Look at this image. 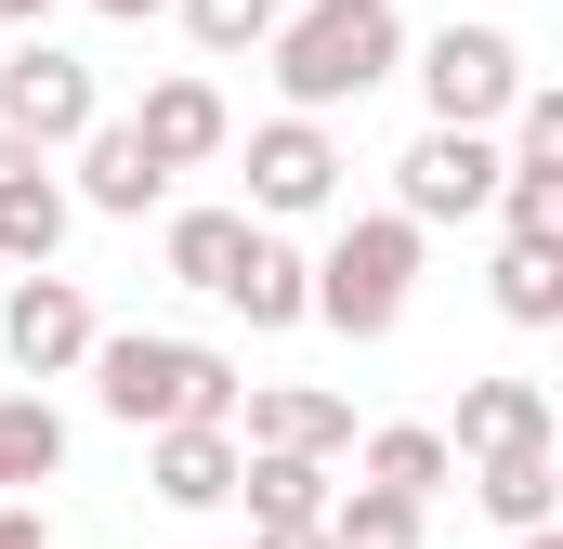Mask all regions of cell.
I'll return each instance as SVG.
<instances>
[{
    "label": "cell",
    "instance_id": "obj_29",
    "mask_svg": "<svg viewBox=\"0 0 563 549\" xmlns=\"http://www.w3.org/2000/svg\"><path fill=\"white\" fill-rule=\"evenodd\" d=\"M511 549H563V524H551V537H511Z\"/></svg>",
    "mask_w": 563,
    "mask_h": 549
},
{
    "label": "cell",
    "instance_id": "obj_28",
    "mask_svg": "<svg viewBox=\"0 0 563 549\" xmlns=\"http://www.w3.org/2000/svg\"><path fill=\"white\" fill-rule=\"evenodd\" d=\"M250 549H328V537H314V524H301V537H250Z\"/></svg>",
    "mask_w": 563,
    "mask_h": 549
},
{
    "label": "cell",
    "instance_id": "obj_15",
    "mask_svg": "<svg viewBox=\"0 0 563 549\" xmlns=\"http://www.w3.org/2000/svg\"><path fill=\"white\" fill-rule=\"evenodd\" d=\"M250 210H170V236H157V262H170V288H197V301H223L236 288V262H250Z\"/></svg>",
    "mask_w": 563,
    "mask_h": 549
},
{
    "label": "cell",
    "instance_id": "obj_14",
    "mask_svg": "<svg viewBox=\"0 0 563 549\" xmlns=\"http://www.w3.org/2000/svg\"><path fill=\"white\" fill-rule=\"evenodd\" d=\"M472 497H485V524H498V537H551V511H563V458H551V445L472 458Z\"/></svg>",
    "mask_w": 563,
    "mask_h": 549
},
{
    "label": "cell",
    "instance_id": "obj_11",
    "mask_svg": "<svg viewBox=\"0 0 563 549\" xmlns=\"http://www.w3.org/2000/svg\"><path fill=\"white\" fill-rule=\"evenodd\" d=\"M66 183H53V157H26V144H0V262L13 274H53V249H66Z\"/></svg>",
    "mask_w": 563,
    "mask_h": 549
},
{
    "label": "cell",
    "instance_id": "obj_23",
    "mask_svg": "<svg viewBox=\"0 0 563 549\" xmlns=\"http://www.w3.org/2000/svg\"><path fill=\"white\" fill-rule=\"evenodd\" d=\"M485 301L511 314V327H563V249H498V274H485Z\"/></svg>",
    "mask_w": 563,
    "mask_h": 549
},
{
    "label": "cell",
    "instance_id": "obj_21",
    "mask_svg": "<svg viewBox=\"0 0 563 549\" xmlns=\"http://www.w3.org/2000/svg\"><path fill=\"white\" fill-rule=\"evenodd\" d=\"M498 223L525 249H563V157H498Z\"/></svg>",
    "mask_w": 563,
    "mask_h": 549
},
{
    "label": "cell",
    "instance_id": "obj_3",
    "mask_svg": "<svg viewBox=\"0 0 563 549\" xmlns=\"http://www.w3.org/2000/svg\"><path fill=\"white\" fill-rule=\"evenodd\" d=\"M407 288H420V223L354 210V223L314 249V327H341V340H394V327H407Z\"/></svg>",
    "mask_w": 563,
    "mask_h": 549
},
{
    "label": "cell",
    "instance_id": "obj_19",
    "mask_svg": "<svg viewBox=\"0 0 563 549\" xmlns=\"http://www.w3.org/2000/svg\"><path fill=\"white\" fill-rule=\"evenodd\" d=\"M250 327H301L314 314V262L288 249V236H250V262H236V288H223Z\"/></svg>",
    "mask_w": 563,
    "mask_h": 549
},
{
    "label": "cell",
    "instance_id": "obj_13",
    "mask_svg": "<svg viewBox=\"0 0 563 549\" xmlns=\"http://www.w3.org/2000/svg\"><path fill=\"white\" fill-rule=\"evenodd\" d=\"M144 484H157V511H223L236 497V432H144Z\"/></svg>",
    "mask_w": 563,
    "mask_h": 549
},
{
    "label": "cell",
    "instance_id": "obj_24",
    "mask_svg": "<svg viewBox=\"0 0 563 549\" xmlns=\"http://www.w3.org/2000/svg\"><path fill=\"white\" fill-rule=\"evenodd\" d=\"M170 13H184V40H197L210 66H236V53H263V40L288 26V0H170Z\"/></svg>",
    "mask_w": 563,
    "mask_h": 549
},
{
    "label": "cell",
    "instance_id": "obj_27",
    "mask_svg": "<svg viewBox=\"0 0 563 549\" xmlns=\"http://www.w3.org/2000/svg\"><path fill=\"white\" fill-rule=\"evenodd\" d=\"M40 13H53V0H0V26H40Z\"/></svg>",
    "mask_w": 563,
    "mask_h": 549
},
{
    "label": "cell",
    "instance_id": "obj_20",
    "mask_svg": "<svg viewBox=\"0 0 563 549\" xmlns=\"http://www.w3.org/2000/svg\"><path fill=\"white\" fill-rule=\"evenodd\" d=\"M53 471H66V418L40 406V393H0V497H26Z\"/></svg>",
    "mask_w": 563,
    "mask_h": 549
},
{
    "label": "cell",
    "instance_id": "obj_10",
    "mask_svg": "<svg viewBox=\"0 0 563 549\" xmlns=\"http://www.w3.org/2000/svg\"><path fill=\"white\" fill-rule=\"evenodd\" d=\"M66 157H79V183H66V210H106V223H144V210L170 197V170L144 157V132H132V119H92V132L66 144Z\"/></svg>",
    "mask_w": 563,
    "mask_h": 549
},
{
    "label": "cell",
    "instance_id": "obj_25",
    "mask_svg": "<svg viewBox=\"0 0 563 549\" xmlns=\"http://www.w3.org/2000/svg\"><path fill=\"white\" fill-rule=\"evenodd\" d=\"M0 549H53V511L40 497H0Z\"/></svg>",
    "mask_w": 563,
    "mask_h": 549
},
{
    "label": "cell",
    "instance_id": "obj_5",
    "mask_svg": "<svg viewBox=\"0 0 563 549\" xmlns=\"http://www.w3.org/2000/svg\"><path fill=\"white\" fill-rule=\"evenodd\" d=\"M92 119H106V92H92V66H79L66 40H26V53L0 66V144H26V157H66Z\"/></svg>",
    "mask_w": 563,
    "mask_h": 549
},
{
    "label": "cell",
    "instance_id": "obj_2",
    "mask_svg": "<svg viewBox=\"0 0 563 549\" xmlns=\"http://www.w3.org/2000/svg\"><path fill=\"white\" fill-rule=\"evenodd\" d=\"M263 53H276L288 119H328V105H367V92L407 66V13H394V0H301Z\"/></svg>",
    "mask_w": 563,
    "mask_h": 549
},
{
    "label": "cell",
    "instance_id": "obj_9",
    "mask_svg": "<svg viewBox=\"0 0 563 549\" xmlns=\"http://www.w3.org/2000/svg\"><path fill=\"white\" fill-rule=\"evenodd\" d=\"M236 445L250 458H354V393H314V380H250L236 393Z\"/></svg>",
    "mask_w": 563,
    "mask_h": 549
},
{
    "label": "cell",
    "instance_id": "obj_1",
    "mask_svg": "<svg viewBox=\"0 0 563 549\" xmlns=\"http://www.w3.org/2000/svg\"><path fill=\"white\" fill-rule=\"evenodd\" d=\"M236 354L210 340H170V327H132V340H92V406L119 432H236Z\"/></svg>",
    "mask_w": 563,
    "mask_h": 549
},
{
    "label": "cell",
    "instance_id": "obj_18",
    "mask_svg": "<svg viewBox=\"0 0 563 549\" xmlns=\"http://www.w3.org/2000/svg\"><path fill=\"white\" fill-rule=\"evenodd\" d=\"M354 471H367V484H380V497H407V511H432V497H445V471H459V458H445V432H432V418H380V432H367V445H354Z\"/></svg>",
    "mask_w": 563,
    "mask_h": 549
},
{
    "label": "cell",
    "instance_id": "obj_4",
    "mask_svg": "<svg viewBox=\"0 0 563 549\" xmlns=\"http://www.w3.org/2000/svg\"><path fill=\"white\" fill-rule=\"evenodd\" d=\"M407 53H420V105H432V132H498V119H511V92H525L511 26H432V40H407Z\"/></svg>",
    "mask_w": 563,
    "mask_h": 549
},
{
    "label": "cell",
    "instance_id": "obj_26",
    "mask_svg": "<svg viewBox=\"0 0 563 549\" xmlns=\"http://www.w3.org/2000/svg\"><path fill=\"white\" fill-rule=\"evenodd\" d=\"M92 13H106V26H144V13H170V0H92Z\"/></svg>",
    "mask_w": 563,
    "mask_h": 549
},
{
    "label": "cell",
    "instance_id": "obj_6",
    "mask_svg": "<svg viewBox=\"0 0 563 549\" xmlns=\"http://www.w3.org/2000/svg\"><path fill=\"white\" fill-rule=\"evenodd\" d=\"M498 210V132H420L394 157V223H485Z\"/></svg>",
    "mask_w": 563,
    "mask_h": 549
},
{
    "label": "cell",
    "instance_id": "obj_22",
    "mask_svg": "<svg viewBox=\"0 0 563 549\" xmlns=\"http://www.w3.org/2000/svg\"><path fill=\"white\" fill-rule=\"evenodd\" d=\"M420 524H432V511H407V497H380V484H341L314 537H328V549H420Z\"/></svg>",
    "mask_w": 563,
    "mask_h": 549
},
{
    "label": "cell",
    "instance_id": "obj_7",
    "mask_svg": "<svg viewBox=\"0 0 563 549\" xmlns=\"http://www.w3.org/2000/svg\"><path fill=\"white\" fill-rule=\"evenodd\" d=\"M341 197V144H328V119H263L250 132V223L276 236V223H314Z\"/></svg>",
    "mask_w": 563,
    "mask_h": 549
},
{
    "label": "cell",
    "instance_id": "obj_16",
    "mask_svg": "<svg viewBox=\"0 0 563 549\" xmlns=\"http://www.w3.org/2000/svg\"><path fill=\"white\" fill-rule=\"evenodd\" d=\"M511 445H551V393H538V380H472L445 458H511Z\"/></svg>",
    "mask_w": 563,
    "mask_h": 549
},
{
    "label": "cell",
    "instance_id": "obj_12",
    "mask_svg": "<svg viewBox=\"0 0 563 549\" xmlns=\"http://www.w3.org/2000/svg\"><path fill=\"white\" fill-rule=\"evenodd\" d=\"M132 132H144V157H157V170H210V157L236 144V119H223V92L184 66V79H157V92H144Z\"/></svg>",
    "mask_w": 563,
    "mask_h": 549
},
{
    "label": "cell",
    "instance_id": "obj_8",
    "mask_svg": "<svg viewBox=\"0 0 563 549\" xmlns=\"http://www.w3.org/2000/svg\"><path fill=\"white\" fill-rule=\"evenodd\" d=\"M92 288L79 274H13V301H0V354L26 367V380H66V367H92Z\"/></svg>",
    "mask_w": 563,
    "mask_h": 549
},
{
    "label": "cell",
    "instance_id": "obj_17",
    "mask_svg": "<svg viewBox=\"0 0 563 549\" xmlns=\"http://www.w3.org/2000/svg\"><path fill=\"white\" fill-rule=\"evenodd\" d=\"M236 497H250V537H301V524H328V458H250L236 445Z\"/></svg>",
    "mask_w": 563,
    "mask_h": 549
}]
</instances>
